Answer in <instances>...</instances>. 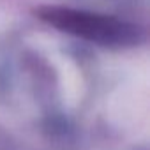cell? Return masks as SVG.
I'll return each instance as SVG.
<instances>
[{
	"label": "cell",
	"instance_id": "cell-1",
	"mask_svg": "<svg viewBox=\"0 0 150 150\" xmlns=\"http://www.w3.org/2000/svg\"><path fill=\"white\" fill-rule=\"evenodd\" d=\"M39 18L62 32L101 46H131L139 39L134 25L106 14L48 6L39 9Z\"/></svg>",
	"mask_w": 150,
	"mask_h": 150
}]
</instances>
